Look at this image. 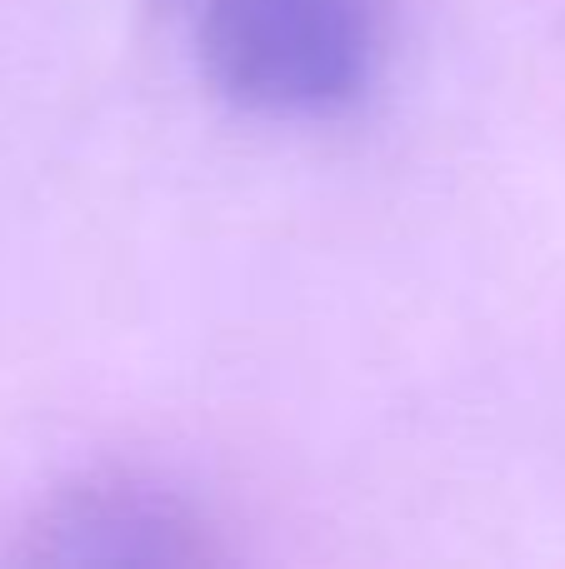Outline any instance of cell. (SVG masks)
<instances>
[{
  "instance_id": "cell-1",
  "label": "cell",
  "mask_w": 565,
  "mask_h": 569,
  "mask_svg": "<svg viewBox=\"0 0 565 569\" xmlns=\"http://www.w3.org/2000/svg\"><path fill=\"white\" fill-rule=\"evenodd\" d=\"M190 50L230 110L336 120L376 90L396 0H190Z\"/></svg>"
},
{
  "instance_id": "cell-2",
  "label": "cell",
  "mask_w": 565,
  "mask_h": 569,
  "mask_svg": "<svg viewBox=\"0 0 565 569\" xmlns=\"http://www.w3.org/2000/svg\"><path fill=\"white\" fill-rule=\"evenodd\" d=\"M26 555L60 565H196L216 545L200 510L176 490L110 470L50 495L26 530Z\"/></svg>"
}]
</instances>
